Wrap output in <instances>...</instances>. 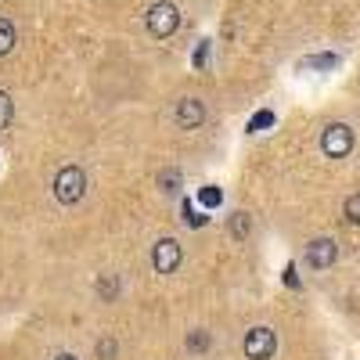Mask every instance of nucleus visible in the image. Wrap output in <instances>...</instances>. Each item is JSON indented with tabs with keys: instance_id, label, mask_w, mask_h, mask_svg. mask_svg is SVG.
<instances>
[{
	"instance_id": "nucleus-6",
	"label": "nucleus",
	"mask_w": 360,
	"mask_h": 360,
	"mask_svg": "<svg viewBox=\"0 0 360 360\" xmlns=\"http://www.w3.org/2000/svg\"><path fill=\"white\" fill-rule=\"evenodd\" d=\"M303 259H307L310 270H328L339 259V245L332 242V238H314V242L307 245V252H303Z\"/></svg>"
},
{
	"instance_id": "nucleus-17",
	"label": "nucleus",
	"mask_w": 360,
	"mask_h": 360,
	"mask_svg": "<svg viewBox=\"0 0 360 360\" xmlns=\"http://www.w3.org/2000/svg\"><path fill=\"white\" fill-rule=\"evenodd\" d=\"M11 115H15V105H11V98L0 90V130H8L11 127Z\"/></svg>"
},
{
	"instance_id": "nucleus-8",
	"label": "nucleus",
	"mask_w": 360,
	"mask_h": 360,
	"mask_svg": "<svg viewBox=\"0 0 360 360\" xmlns=\"http://www.w3.org/2000/svg\"><path fill=\"white\" fill-rule=\"evenodd\" d=\"M342 58L339 54H307V58H299V69H310V72H332L339 69Z\"/></svg>"
},
{
	"instance_id": "nucleus-5",
	"label": "nucleus",
	"mask_w": 360,
	"mask_h": 360,
	"mask_svg": "<svg viewBox=\"0 0 360 360\" xmlns=\"http://www.w3.org/2000/svg\"><path fill=\"white\" fill-rule=\"evenodd\" d=\"M184 263V249H180L176 238H162L152 245V266L155 274H176V266Z\"/></svg>"
},
{
	"instance_id": "nucleus-7",
	"label": "nucleus",
	"mask_w": 360,
	"mask_h": 360,
	"mask_svg": "<svg viewBox=\"0 0 360 360\" xmlns=\"http://www.w3.org/2000/svg\"><path fill=\"white\" fill-rule=\"evenodd\" d=\"M173 123L180 130H198L205 123V105L198 98H180L176 101V112H173Z\"/></svg>"
},
{
	"instance_id": "nucleus-18",
	"label": "nucleus",
	"mask_w": 360,
	"mask_h": 360,
	"mask_svg": "<svg viewBox=\"0 0 360 360\" xmlns=\"http://www.w3.org/2000/svg\"><path fill=\"white\" fill-rule=\"evenodd\" d=\"M342 213H346V220H349V224H360V191L346 198V205H342Z\"/></svg>"
},
{
	"instance_id": "nucleus-2",
	"label": "nucleus",
	"mask_w": 360,
	"mask_h": 360,
	"mask_svg": "<svg viewBox=\"0 0 360 360\" xmlns=\"http://www.w3.org/2000/svg\"><path fill=\"white\" fill-rule=\"evenodd\" d=\"M144 25H148V33H152L155 40H166V37H173L180 29V8L169 4V0H159V4L148 8Z\"/></svg>"
},
{
	"instance_id": "nucleus-14",
	"label": "nucleus",
	"mask_w": 360,
	"mask_h": 360,
	"mask_svg": "<svg viewBox=\"0 0 360 360\" xmlns=\"http://www.w3.org/2000/svg\"><path fill=\"white\" fill-rule=\"evenodd\" d=\"M98 295L101 299H115L119 295V278L115 274H101L98 278Z\"/></svg>"
},
{
	"instance_id": "nucleus-12",
	"label": "nucleus",
	"mask_w": 360,
	"mask_h": 360,
	"mask_svg": "<svg viewBox=\"0 0 360 360\" xmlns=\"http://www.w3.org/2000/svg\"><path fill=\"white\" fill-rule=\"evenodd\" d=\"M274 123H278V115L270 112V108H259L256 115H249V123H245V130H249V134H263V130H270V127H274Z\"/></svg>"
},
{
	"instance_id": "nucleus-20",
	"label": "nucleus",
	"mask_w": 360,
	"mask_h": 360,
	"mask_svg": "<svg viewBox=\"0 0 360 360\" xmlns=\"http://www.w3.org/2000/svg\"><path fill=\"white\" fill-rule=\"evenodd\" d=\"M115 353H119L115 339H101V342H98V356H101V360H115Z\"/></svg>"
},
{
	"instance_id": "nucleus-19",
	"label": "nucleus",
	"mask_w": 360,
	"mask_h": 360,
	"mask_svg": "<svg viewBox=\"0 0 360 360\" xmlns=\"http://www.w3.org/2000/svg\"><path fill=\"white\" fill-rule=\"evenodd\" d=\"M188 349H191V353H205V349H209V335L202 332V328L188 335Z\"/></svg>"
},
{
	"instance_id": "nucleus-10",
	"label": "nucleus",
	"mask_w": 360,
	"mask_h": 360,
	"mask_svg": "<svg viewBox=\"0 0 360 360\" xmlns=\"http://www.w3.org/2000/svg\"><path fill=\"white\" fill-rule=\"evenodd\" d=\"M195 202H198L202 209H209V213H213V209H220V205H224V191H220L217 184H205V188H198V191H195Z\"/></svg>"
},
{
	"instance_id": "nucleus-16",
	"label": "nucleus",
	"mask_w": 360,
	"mask_h": 360,
	"mask_svg": "<svg viewBox=\"0 0 360 360\" xmlns=\"http://www.w3.org/2000/svg\"><path fill=\"white\" fill-rule=\"evenodd\" d=\"M159 188H162L166 195H176V191H180V169H166V173H159Z\"/></svg>"
},
{
	"instance_id": "nucleus-4",
	"label": "nucleus",
	"mask_w": 360,
	"mask_h": 360,
	"mask_svg": "<svg viewBox=\"0 0 360 360\" xmlns=\"http://www.w3.org/2000/svg\"><path fill=\"white\" fill-rule=\"evenodd\" d=\"M245 356L249 360H270L278 349V335H274V328H266V324H256L249 328V335H245Z\"/></svg>"
},
{
	"instance_id": "nucleus-13",
	"label": "nucleus",
	"mask_w": 360,
	"mask_h": 360,
	"mask_svg": "<svg viewBox=\"0 0 360 360\" xmlns=\"http://www.w3.org/2000/svg\"><path fill=\"white\" fill-rule=\"evenodd\" d=\"M231 234H234V242H245V238L252 234V217L249 213H234L231 217Z\"/></svg>"
},
{
	"instance_id": "nucleus-1",
	"label": "nucleus",
	"mask_w": 360,
	"mask_h": 360,
	"mask_svg": "<svg viewBox=\"0 0 360 360\" xmlns=\"http://www.w3.org/2000/svg\"><path fill=\"white\" fill-rule=\"evenodd\" d=\"M51 191H54V198L62 202V205L83 202V195H86V173H83L79 166H62V169L54 173Z\"/></svg>"
},
{
	"instance_id": "nucleus-15",
	"label": "nucleus",
	"mask_w": 360,
	"mask_h": 360,
	"mask_svg": "<svg viewBox=\"0 0 360 360\" xmlns=\"http://www.w3.org/2000/svg\"><path fill=\"white\" fill-rule=\"evenodd\" d=\"M209 51H213V40H198V47H195V54H191V65H195L198 72L209 65Z\"/></svg>"
},
{
	"instance_id": "nucleus-3",
	"label": "nucleus",
	"mask_w": 360,
	"mask_h": 360,
	"mask_svg": "<svg viewBox=\"0 0 360 360\" xmlns=\"http://www.w3.org/2000/svg\"><path fill=\"white\" fill-rule=\"evenodd\" d=\"M321 152L328 159H346L353 152V130L346 123H332V127H324L321 134Z\"/></svg>"
},
{
	"instance_id": "nucleus-22",
	"label": "nucleus",
	"mask_w": 360,
	"mask_h": 360,
	"mask_svg": "<svg viewBox=\"0 0 360 360\" xmlns=\"http://www.w3.org/2000/svg\"><path fill=\"white\" fill-rule=\"evenodd\" d=\"M54 360H79V356H76V353H58Z\"/></svg>"
},
{
	"instance_id": "nucleus-9",
	"label": "nucleus",
	"mask_w": 360,
	"mask_h": 360,
	"mask_svg": "<svg viewBox=\"0 0 360 360\" xmlns=\"http://www.w3.org/2000/svg\"><path fill=\"white\" fill-rule=\"evenodd\" d=\"M180 220H184V227L198 231V227H205V224H209V209H195V202H191V198H184V202H180Z\"/></svg>"
},
{
	"instance_id": "nucleus-11",
	"label": "nucleus",
	"mask_w": 360,
	"mask_h": 360,
	"mask_svg": "<svg viewBox=\"0 0 360 360\" xmlns=\"http://www.w3.org/2000/svg\"><path fill=\"white\" fill-rule=\"evenodd\" d=\"M15 44H18V29H15V22H11V18H0V58L11 54Z\"/></svg>"
},
{
	"instance_id": "nucleus-21",
	"label": "nucleus",
	"mask_w": 360,
	"mask_h": 360,
	"mask_svg": "<svg viewBox=\"0 0 360 360\" xmlns=\"http://www.w3.org/2000/svg\"><path fill=\"white\" fill-rule=\"evenodd\" d=\"M285 285H288V288H299V285H303V281H299V274H295V266H292V263L285 266Z\"/></svg>"
}]
</instances>
